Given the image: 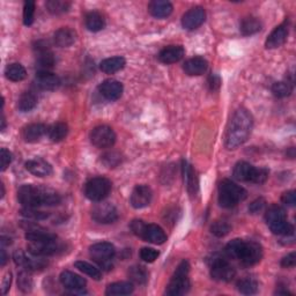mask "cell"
Wrapping results in <instances>:
<instances>
[{
    "label": "cell",
    "mask_w": 296,
    "mask_h": 296,
    "mask_svg": "<svg viewBox=\"0 0 296 296\" xmlns=\"http://www.w3.org/2000/svg\"><path fill=\"white\" fill-rule=\"evenodd\" d=\"M254 125V119L246 109H238L229 122L226 134V147L235 149L248 140Z\"/></svg>",
    "instance_id": "obj_1"
},
{
    "label": "cell",
    "mask_w": 296,
    "mask_h": 296,
    "mask_svg": "<svg viewBox=\"0 0 296 296\" xmlns=\"http://www.w3.org/2000/svg\"><path fill=\"white\" fill-rule=\"evenodd\" d=\"M17 200L27 209H37L39 206L58 205L61 201V198L51 189L34 187V185H22L17 191Z\"/></svg>",
    "instance_id": "obj_2"
},
{
    "label": "cell",
    "mask_w": 296,
    "mask_h": 296,
    "mask_svg": "<svg viewBox=\"0 0 296 296\" xmlns=\"http://www.w3.org/2000/svg\"><path fill=\"white\" fill-rule=\"evenodd\" d=\"M248 192L231 179H223L219 185V204L224 209H231L243 201Z\"/></svg>",
    "instance_id": "obj_3"
},
{
    "label": "cell",
    "mask_w": 296,
    "mask_h": 296,
    "mask_svg": "<svg viewBox=\"0 0 296 296\" xmlns=\"http://www.w3.org/2000/svg\"><path fill=\"white\" fill-rule=\"evenodd\" d=\"M234 177L241 182H251L256 184H263L268 177V170L265 168H255L253 165L241 161L234 168Z\"/></svg>",
    "instance_id": "obj_4"
},
{
    "label": "cell",
    "mask_w": 296,
    "mask_h": 296,
    "mask_svg": "<svg viewBox=\"0 0 296 296\" xmlns=\"http://www.w3.org/2000/svg\"><path fill=\"white\" fill-rule=\"evenodd\" d=\"M189 272L190 265L187 260H183V262L178 265V267L176 268L174 276L171 277L169 285L167 286L166 294L170 296H178L188 293L190 288Z\"/></svg>",
    "instance_id": "obj_5"
},
{
    "label": "cell",
    "mask_w": 296,
    "mask_h": 296,
    "mask_svg": "<svg viewBox=\"0 0 296 296\" xmlns=\"http://www.w3.org/2000/svg\"><path fill=\"white\" fill-rule=\"evenodd\" d=\"M89 255L95 263L99 264L105 271H110L112 268V260L116 255V249L109 242H100L92 245L89 248Z\"/></svg>",
    "instance_id": "obj_6"
},
{
    "label": "cell",
    "mask_w": 296,
    "mask_h": 296,
    "mask_svg": "<svg viewBox=\"0 0 296 296\" xmlns=\"http://www.w3.org/2000/svg\"><path fill=\"white\" fill-rule=\"evenodd\" d=\"M111 191V182L105 177H94L88 180L85 194L92 201H102Z\"/></svg>",
    "instance_id": "obj_7"
},
{
    "label": "cell",
    "mask_w": 296,
    "mask_h": 296,
    "mask_svg": "<svg viewBox=\"0 0 296 296\" xmlns=\"http://www.w3.org/2000/svg\"><path fill=\"white\" fill-rule=\"evenodd\" d=\"M236 271L227 259L214 257L211 263V277L218 281H231L235 277Z\"/></svg>",
    "instance_id": "obj_8"
},
{
    "label": "cell",
    "mask_w": 296,
    "mask_h": 296,
    "mask_svg": "<svg viewBox=\"0 0 296 296\" xmlns=\"http://www.w3.org/2000/svg\"><path fill=\"white\" fill-rule=\"evenodd\" d=\"M90 141L97 148L112 147L116 143V133L111 127L107 125L97 126L92 131Z\"/></svg>",
    "instance_id": "obj_9"
},
{
    "label": "cell",
    "mask_w": 296,
    "mask_h": 296,
    "mask_svg": "<svg viewBox=\"0 0 296 296\" xmlns=\"http://www.w3.org/2000/svg\"><path fill=\"white\" fill-rule=\"evenodd\" d=\"M28 253L35 257H44V256H54L64 249V246L58 241V238L47 242H29L27 246Z\"/></svg>",
    "instance_id": "obj_10"
},
{
    "label": "cell",
    "mask_w": 296,
    "mask_h": 296,
    "mask_svg": "<svg viewBox=\"0 0 296 296\" xmlns=\"http://www.w3.org/2000/svg\"><path fill=\"white\" fill-rule=\"evenodd\" d=\"M92 218L99 223L109 224L118 219V212L116 207L110 202H101L93 209Z\"/></svg>",
    "instance_id": "obj_11"
},
{
    "label": "cell",
    "mask_w": 296,
    "mask_h": 296,
    "mask_svg": "<svg viewBox=\"0 0 296 296\" xmlns=\"http://www.w3.org/2000/svg\"><path fill=\"white\" fill-rule=\"evenodd\" d=\"M59 279H60L61 285H63L66 289H69L72 294H79V295L87 294V291L85 290L86 280L80 276L76 275V273L70 272V271H64V272H61Z\"/></svg>",
    "instance_id": "obj_12"
},
{
    "label": "cell",
    "mask_w": 296,
    "mask_h": 296,
    "mask_svg": "<svg viewBox=\"0 0 296 296\" xmlns=\"http://www.w3.org/2000/svg\"><path fill=\"white\" fill-rule=\"evenodd\" d=\"M35 50H36V67L38 69V72H42V71H49L50 69L54 67L55 65V57L52 54L50 48L48 47V44L44 42H37L36 47H35Z\"/></svg>",
    "instance_id": "obj_13"
},
{
    "label": "cell",
    "mask_w": 296,
    "mask_h": 296,
    "mask_svg": "<svg viewBox=\"0 0 296 296\" xmlns=\"http://www.w3.org/2000/svg\"><path fill=\"white\" fill-rule=\"evenodd\" d=\"M153 198V192L151 188L147 185H136L131 194V205L136 210L144 209L151 204Z\"/></svg>",
    "instance_id": "obj_14"
},
{
    "label": "cell",
    "mask_w": 296,
    "mask_h": 296,
    "mask_svg": "<svg viewBox=\"0 0 296 296\" xmlns=\"http://www.w3.org/2000/svg\"><path fill=\"white\" fill-rule=\"evenodd\" d=\"M206 19V12L202 7H193L189 10L182 17V25L185 29L194 30L199 28Z\"/></svg>",
    "instance_id": "obj_15"
},
{
    "label": "cell",
    "mask_w": 296,
    "mask_h": 296,
    "mask_svg": "<svg viewBox=\"0 0 296 296\" xmlns=\"http://www.w3.org/2000/svg\"><path fill=\"white\" fill-rule=\"evenodd\" d=\"M13 259H14V263L17 266H20L24 269H27L29 272L39 271V269H43L47 265L44 260L29 257V256L26 255L22 250L15 251L14 255H13Z\"/></svg>",
    "instance_id": "obj_16"
},
{
    "label": "cell",
    "mask_w": 296,
    "mask_h": 296,
    "mask_svg": "<svg viewBox=\"0 0 296 296\" xmlns=\"http://www.w3.org/2000/svg\"><path fill=\"white\" fill-rule=\"evenodd\" d=\"M262 257H263L262 245L254 241L245 242L244 250H243L242 257L240 259L243 265H245V266H253V265L260 262Z\"/></svg>",
    "instance_id": "obj_17"
},
{
    "label": "cell",
    "mask_w": 296,
    "mask_h": 296,
    "mask_svg": "<svg viewBox=\"0 0 296 296\" xmlns=\"http://www.w3.org/2000/svg\"><path fill=\"white\" fill-rule=\"evenodd\" d=\"M140 238H143L144 241L153 243V244L160 245L163 244L167 241V235L163 229L157 226V224H147L144 228V232L141 234Z\"/></svg>",
    "instance_id": "obj_18"
},
{
    "label": "cell",
    "mask_w": 296,
    "mask_h": 296,
    "mask_svg": "<svg viewBox=\"0 0 296 296\" xmlns=\"http://www.w3.org/2000/svg\"><path fill=\"white\" fill-rule=\"evenodd\" d=\"M288 32H289L288 24H287L286 21L280 26H278V27L268 35L265 45H266L267 49H277L281 47L282 44L286 42L287 37H288Z\"/></svg>",
    "instance_id": "obj_19"
},
{
    "label": "cell",
    "mask_w": 296,
    "mask_h": 296,
    "mask_svg": "<svg viewBox=\"0 0 296 296\" xmlns=\"http://www.w3.org/2000/svg\"><path fill=\"white\" fill-rule=\"evenodd\" d=\"M99 89L102 96H104L107 100L116 101L122 96L124 88H123V85L119 81L108 79V80H104L101 83Z\"/></svg>",
    "instance_id": "obj_20"
},
{
    "label": "cell",
    "mask_w": 296,
    "mask_h": 296,
    "mask_svg": "<svg viewBox=\"0 0 296 296\" xmlns=\"http://www.w3.org/2000/svg\"><path fill=\"white\" fill-rule=\"evenodd\" d=\"M36 85L43 90H55L60 85V79L50 71H42L36 74Z\"/></svg>",
    "instance_id": "obj_21"
},
{
    "label": "cell",
    "mask_w": 296,
    "mask_h": 296,
    "mask_svg": "<svg viewBox=\"0 0 296 296\" xmlns=\"http://www.w3.org/2000/svg\"><path fill=\"white\" fill-rule=\"evenodd\" d=\"M26 169L38 177H47L52 174V167L43 158H33L26 162Z\"/></svg>",
    "instance_id": "obj_22"
},
{
    "label": "cell",
    "mask_w": 296,
    "mask_h": 296,
    "mask_svg": "<svg viewBox=\"0 0 296 296\" xmlns=\"http://www.w3.org/2000/svg\"><path fill=\"white\" fill-rule=\"evenodd\" d=\"M184 48L180 45H170L161 50L158 54V59L163 64H174L177 63L184 57Z\"/></svg>",
    "instance_id": "obj_23"
},
{
    "label": "cell",
    "mask_w": 296,
    "mask_h": 296,
    "mask_svg": "<svg viewBox=\"0 0 296 296\" xmlns=\"http://www.w3.org/2000/svg\"><path fill=\"white\" fill-rule=\"evenodd\" d=\"M207 67H209V63H207V60L202 58V57H194V58L189 59L188 61H185L183 66L185 73L192 77L204 74Z\"/></svg>",
    "instance_id": "obj_24"
},
{
    "label": "cell",
    "mask_w": 296,
    "mask_h": 296,
    "mask_svg": "<svg viewBox=\"0 0 296 296\" xmlns=\"http://www.w3.org/2000/svg\"><path fill=\"white\" fill-rule=\"evenodd\" d=\"M45 133H48V127L44 124H30L22 131V138L27 143H37Z\"/></svg>",
    "instance_id": "obj_25"
},
{
    "label": "cell",
    "mask_w": 296,
    "mask_h": 296,
    "mask_svg": "<svg viewBox=\"0 0 296 296\" xmlns=\"http://www.w3.org/2000/svg\"><path fill=\"white\" fill-rule=\"evenodd\" d=\"M77 34L71 28H60L57 30L54 36V42L57 47L67 48L76 42Z\"/></svg>",
    "instance_id": "obj_26"
},
{
    "label": "cell",
    "mask_w": 296,
    "mask_h": 296,
    "mask_svg": "<svg viewBox=\"0 0 296 296\" xmlns=\"http://www.w3.org/2000/svg\"><path fill=\"white\" fill-rule=\"evenodd\" d=\"M148 11L154 17L165 19L172 13V5L165 0H154L148 5Z\"/></svg>",
    "instance_id": "obj_27"
},
{
    "label": "cell",
    "mask_w": 296,
    "mask_h": 296,
    "mask_svg": "<svg viewBox=\"0 0 296 296\" xmlns=\"http://www.w3.org/2000/svg\"><path fill=\"white\" fill-rule=\"evenodd\" d=\"M182 169H183V178H184L185 187H187L188 191L190 193L194 194L197 192V189H198L196 172H194L193 168L190 166L187 161H183Z\"/></svg>",
    "instance_id": "obj_28"
},
{
    "label": "cell",
    "mask_w": 296,
    "mask_h": 296,
    "mask_svg": "<svg viewBox=\"0 0 296 296\" xmlns=\"http://www.w3.org/2000/svg\"><path fill=\"white\" fill-rule=\"evenodd\" d=\"M124 66H125V59L123 58V57L118 56V57H111V58H107L101 61L100 70L107 74H112L124 69Z\"/></svg>",
    "instance_id": "obj_29"
},
{
    "label": "cell",
    "mask_w": 296,
    "mask_h": 296,
    "mask_svg": "<svg viewBox=\"0 0 296 296\" xmlns=\"http://www.w3.org/2000/svg\"><path fill=\"white\" fill-rule=\"evenodd\" d=\"M85 24L88 30L96 33L104 28L105 21L103 19V16L101 15L99 12H90L88 13L85 17Z\"/></svg>",
    "instance_id": "obj_30"
},
{
    "label": "cell",
    "mask_w": 296,
    "mask_h": 296,
    "mask_svg": "<svg viewBox=\"0 0 296 296\" xmlns=\"http://www.w3.org/2000/svg\"><path fill=\"white\" fill-rule=\"evenodd\" d=\"M127 276H129L130 280L135 285H146V282L148 281V272L144 266H140V265H134V266H131L129 268V272H127Z\"/></svg>",
    "instance_id": "obj_31"
},
{
    "label": "cell",
    "mask_w": 296,
    "mask_h": 296,
    "mask_svg": "<svg viewBox=\"0 0 296 296\" xmlns=\"http://www.w3.org/2000/svg\"><path fill=\"white\" fill-rule=\"evenodd\" d=\"M132 293H133V285L131 282H115L109 285L105 290V294L109 296L130 295Z\"/></svg>",
    "instance_id": "obj_32"
},
{
    "label": "cell",
    "mask_w": 296,
    "mask_h": 296,
    "mask_svg": "<svg viewBox=\"0 0 296 296\" xmlns=\"http://www.w3.org/2000/svg\"><path fill=\"white\" fill-rule=\"evenodd\" d=\"M37 96L32 92H25L19 97L17 101V108L22 112H28L30 110H33L37 105Z\"/></svg>",
    "instance_id": "obj_33"
},
{
    "label": "cell",
    "mask_w": 296,
    "mask_h": 296,
    "mask_svg": "<svg viewBox=\"0 0 296 296\" xmlns=\"http://www.w3.org/2000/svg\"><path fill=\"white\" fill-rule=\"evenodd\" d=\"M268 227H269V229H271V232L275 234V235H278V236L288 237V236L294 235L293 224L289 223L288 221H287V219L278 221V222H275L272 224H268Z\"/></svg>",
    "instance_id": "obj_34"
},
{
    "label": "cell",
    "mask_w": 296,
    "mask_h": 296,
    "mask_svg": "<svg viewBox=\"0 0 296 296\" xmlns=\"http://www.w3.org/2000/svg\"><path fill=\"white\" fill-rule=\"evenodd\" d=\"M5 76L8 80L19 82L27 77V72H26V69L21 64L14 63L7 66L5 70Z\"/></svg>",
    "instance_id": "obj_35"
},
{
    "label": "cell",
    "mask_w": 296,
    "mask_h": 296,
    "mask_svg": "<svg viewBox=\"0 0 296 296\" xmlns=\"http://www.w3.org/2000/svg\"><path fill=\"white\" fill-rule=\"evenodd\" d=\"M240 29L243 35L249 36V35H254L256 33L260 32V29H262V22H260L257 17H254V16L245 17V19L241 22Z\"/></svg>",
    "instance_id": "obj_36"
},
{
    "label": "cell",
    "mask_w": 296,
    "mask_h": 296,
    "mask_svg": "<svg viewBox=\"0 0 296 296\" xmlns=\"http://www.w3.org/2000/svg\"><path fill=\"white\" fill-rule=\"evenodd\" d=\"M69 133V127L65 123H57V124L52 125L48 129L49 138L54 143H59V141L64 140L66 135Z\"/></svg>",
    "instance_id": "obj_37"
},
{
    "label": "cell",
    "mask_w": 296,
    "mask_h": 296,
    "mask_svg": "<svg viewBox=\"0 0 296 296\" xmlns=\"http://www.w3.org/2000/svg\"><path fill=\"white\" fill-rule=\"evenodd\" d=\"M244 246L245 241L236 238V240H233L232 242L228 243L226 245V249H224V253H226L229 258L240 260L242 257L243 250H244Z\"/></svg>",
    "instance_id": "obj_38"
},
{
    "label": "cell",
    "mask_w": 296,
    "mask_h": 296,
    "mask_svg": "<svg viewBox=\"0 0 296 296\" xmlns=\"http://www.w3.org/2000/svg\"><path fill=\"white\" fill-rule=\"evenodd\" d=\"M57 236L50 232L43 231V229H33L26 233V240L29 242H47L56 240Z\"/></svg>",
    "instance_id": "obj_39"
},
{
    "label": "cell",
    "mask_w": 296,
    "mask_h": 296,
    "mask_svg": "<svg viewBox=\"0 0 296 296\" xmlns=\"http://www.w3.org/2000/svg\"><path fill=\"white\" fill-rule=\"evenodd\" d=\"M287 215L285 210L282 209L281 206L278 205H273L269 207V209L266 211V214H265V220H266L267 224H272L275 222H278V221L281 220H286Z\"/></svg>",
    "instance_id": "obj_40"
},
{
    "label": "cell",
    "mask_w": 296,
    "mask_h": 296,
    "mask_svg": "<svg viewBox=\"0 0 296 296\" xmlns=\"http://www.w3.org/2000/svg\"><path fill=\"white\" fill-rule=\"evenodd\" d=\"M237 289L244 295L256 294L258 290V282L253 278H244L237 282Z\"/></svg>",
    "instance_id": "obj_41"
},
{
    "label": "cell",
    "mask_w": 296,
    "mask_h": 296,
    "mask_svg": "<svg viewBox=\"0 0 296 296\" xmlns=\"http://www.w3.org/2000/svg\"><path fill=\"white\" fill-rule=\"evenodd\" d=\"M74 266H76L79 271L85 273L88 277L93 278L94 280H101V278H102V273L99 268H96L95 266H93L89 263L87 262H82V260H78L74 264Z\"/></svg>",
    "instance_id": "obj_42"
},
{
    "label": "cell",
    "mask_w": 296,
    "mask_h": 296,
    "mask_svg": "<svg viewBox=\"0 0 296 296\" xmlns=\"http://www.w3.org/2000/svg\"><path fill=\"white\" fill-rule=\"evenodd\" d=\"M47 10L51 13V14L59 15L63 13L67 12L71 6L69 2H64V0H49L45 4Z\"/></svg>",
    "instance_id": "obj_43"
},
{
    "label": "cell",
    "mask_w": 296,
    "mask_h": 296,
    "mask_svg": "<svg viewBox=\"0 0 296 296\" xmlns=\"http://www.w3.org/2000/svg\"><path fill=\"white\" fill-rule=\"evenodd\" d=\"M272 92L275 96L279 97V99H284V97L289 96L293 92V85L289 81H279L276 82L272 86Z\"/></svg>",
    "instance_id": "obj_44"
},
{
    "label": "cell",
    "mask_w": 296,
    "mask_h": 296,
    "mask_svg": "<svg viewBox=\"0 0 296 296\" xmlns=\"http://www.w3.org/2000/svg\"><path fill=\"white\" fill-rule=\"evenodd\" d=\"M28 272L29 271H27V269H24V271H21L17 275V286H19V289L24 291V293H29L33 289V279L30 278Z\"/></svg>",
    "instance_id": "obj_45"
},
{
    "label": "cell",
    "mask_w": 296,
    "mask_h": 296,
    "mask_svg": "<svg viewBox=\"0 0 296 296\" xmlns=\"http://www.w3.org/2000/svg\"><path fill=\"white\" fill-rule=\"evenodd\" d=\"M231 229H232L231 224H229L227 221L218 220L212 224L211 233L216 237H224L226 235H228L229 232H231Z\"/></svg>",
    "instance_id": "obj_46"
},
{
    "label": "cell",
    "mask_w": 296,
    "mask_h": 296,
    "mask_svg": "<svg viewBox=\"0 0 296 296\" xmlns=\"http://www.w3.org/2000/svg\"><path fill=\"white\" fill-rule=\"evenodd\" d=\"M101 161L103 162L104 166H107L109 168L117 167L119 163L122 162L121 154L117 152H107L104 153L103 155H101Z\"/></svg>",
    "instance_id": "obj_47"
},
{
    "label": "cell",
    "mask_w": 296,
    "mask_h": 296,
    "mask_svg": "<svg viewBox=\"0 0 296 296\" xmlns=\"http://www.w3.org/2000/svg\"><path fill=\"white\" fill-rule=\"evenodd\" d=\"M34 15H35V3L32 0L25 3L24 7V24L26 26H30L34 22Z\"/></svg>",
    "instance_id": "obj_48"
},
{
    "label": "cell",
    "mask_w": 296,
    "mask_h": 296,
    "mask_svg": "<svg viewBox=\"0 0 296 296\" xmlns=\"http://www.w3.org/2000/svg\"><path fill=\"white\" fill-rule=\"evenodd\" d=\"M21 214L27 219H34V220H44L48 218V214L44 213V212L37 211L36 209H27L25 207L24 210L21 211Z\"/></svg>",
    "instance_id": "obj_49"
},
{
    "label": "cell",
    "mask_w": 296,
    "mask_h": 296,
    "mask_svg": "<svg viewBox=\"0 0 296 296\" xmlns=\"http://www.w3.org/2000/svg\"><path fill=\"white\" fill-rule=\"evenodd\" d=\"M158 251H156L155 249H152V248H143L140 251V257L143 260L147 263H153L155 262V259H157L158 257Z\"/></svg>",
    "instance_id": "obj_50"
},
{
    "label": "cell",
    "mask_w": 296,
    "mask_h": 296,
    "mask_svg": "<svg viewBox=\"0 0 296 296\" xmlns=\"http://www.w3.org/2000/svg\"><path fill=\"white\" fill-rule=\"evenodd\" d=\"M265 204H266V201H265L264 198H258V199L251 202L249 206V212L251 214H258L259 212H262L265 209Z\"/></svg>",
    "instance_id": "obj_51"
},
{
    "label": "cell",
    "mask_w": 296,
    "mask_h": 296,
    "mask_svg": "<svg viewBox=\"0 0 296 296\" xmlns=\"http://www.w3.org/2000/svg\"><path fill=\"white\" fill-rule=\"evenodd\" d=\"M0 160H2V171L6 170V168L11 165L13 160L12 153L7 151L6 148H2V151H0Z\"/></svg>",
    "instance_id": "obj_52"
},
{
    "label": "cell",
    "mask_w": 296,
    "mask_h": 296,
    "mask_svg": "<svg viewBox=\"0 0 296 296\" xmlns=\"http://www.w3.org/2000/svg\"><path fill=\"white\" fill-rule=\"evenodd\" d=\"M281 201L284 202L286 206H289V207H294L296 204V194L295 191H287L284 194H282L281 197Z\"/></svg>",
    "instance_id": "obj_53"
},
{
    "label": "cell",
    "mask_w": 296,
    "mask_h": 296,
    "mask_svg": "<svg viewBox=\"0 0 296 296\" xmlns=\"http://www.w3.org/2000/svg\"><path fill=\"white\" fill-rule=\"evenodd\" d=\"M146 226V223L143 220H133L131 223V231L134 234L135 236L140 237L141 234L144 232V228Z\"/></svg>",
    "instance_id": "obj_54"
},
{
    "label": "cell",
    "mask_w": 296,
    "mask_h": 296,
    "mask_svg": "<svg viewBox=\"0 0 296 296\" xmlns=\"http://www.w3.org/2000/svg\"><path fill=\"white\" fill-rule=\"evenodd\" d=\"M296 264V255L295 253H291L289 255H287L286 257L281 259V266L289 268V267H294Z\"/></svg>",
    "instance_id": "obj_55"
},
{
    "label": "cell",
    "mask_w": 296,
    "mask_h": 296,
    "mask_svg": "<svg viewBox=\"0 0 296 296\" xmlns=\"http://www.w3.org/2000/svg\"><path fill=\"white\" fill-rule=\"evenodd\" d=\"M209 85H210V88H211L212 90L219 89V87L221 85L220 78L216 76V74H212V76L209 79Z\"/></svg>",
    "instance_id": "obj_56"
},
{
    "label": "cell",
    "mask_w": 296,
    "mask_h": 296,
    "mask_svg": "<svg viewBox=\"0 0 296 296\" xmlns=\"http://www.w3.org/2000/svg\"><path fill=\"white\" fill-rule=\"evenodd\" d=\"M11 282H12V275L11 273H7V276L4 278V281H3V294L4 295L7 294V291L11 287Z\"/></svg>",
    "instance_id": "obj_57"
},
{
    "label": "cell",
    "mask_w": 296,
    "mask_h": 296,
    "mask_svg": "<svg viewBox=\"0 0 296 296\" xmlns=\"http://www.w3.org/2000/svg\"><path fill=\"white\" fill-rule=\"evenodd\" d=\"M7 255H6V251L4 250V249H2V258H0V265H2V266L4 267L6 265V263H7Z\"/></svg>",
    "instance_id": "obj_58"
},
{
    "label": "cell",
    "mask_w": 296,
    "mask_h": 296,
    "mask_svg": "<svg viewBox=\"0 0 296 296\" xmlns=\"http://www.w3.org/2000/svg\"><path fill=\"white\" fill-rule=\"evenodd\" d=\"M2 130H5V126H6V119H5V116H4V113H3V118H2Z\"/></svg>",
    "instance_id": "obj_59"
}]
</instances>
